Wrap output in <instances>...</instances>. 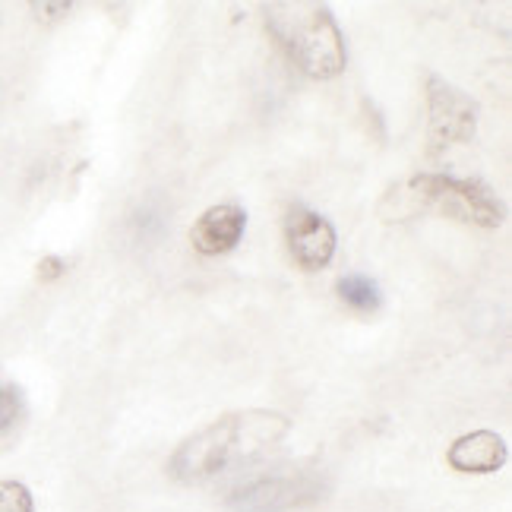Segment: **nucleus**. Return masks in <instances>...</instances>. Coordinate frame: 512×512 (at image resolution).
<instances>
[{"instance_id": "nucleus-1", "label": "nucleus", "mask_w": 512, "mask_h": 512, "mask_svg": "<svg viewBox=\"0 0 512 512\" xmlns=\"http://www.w3.org/2000/svg\"><path fill=\"white\" fill-rule=\"evenodd\" d=\"M291 433V421L279 411H234L219 421H212L200 433L187 437L168 462L171 478L196 484L209 481L231 468L250 465L272 452Z\"/></svg>"}, {"instance_id": "nucleus-2", "label": "nucleus", "mask_w": 512, "mask_h": 512, "mask_svg": "<svg viewBox=\"0 0 512 512\" xmlns=\"http://www.w3.org/2000/svg\"><path fill=\"white\" fill-rule=\"evenodd\" d=\"M421 212H440L446 219L497 228L503 225V206L481 181L449 174H418L392 187L380 203L383 222H408Z\"/></svg>"}, {"instance_id": "nucleus-3", "label": "nucleus", "mask_w": 512, "mask_h": 512, "mask_svg": "<svg viewBox=\"0 0 512 512\" xmlns=\"http://www.w3.org/2000/svg\"><path fill=\"white\" fill-rule=\"evenodd\" d=\"M266 29L313 80H332L348 64L345 35L326 4H272L266 7Z\"/></svg>"}, {"instance_id": "nucleus-4", "label": "nucleus", "mask_w": 512, "mask_h": 512, "mask_svg": "<svg viewBox=\"0 0 512 512\" xmlns=\"http://www.w3.org/2000/svg\"><path fill=\"white\" fill-rule=\"evenodd\" d=\"M326 484L317 471H272L241 484L228 497L234 512H288L323 500Z\"/></svg>"}, {"instance_id": "nucleus-5", "label": "nucleus", "mask_w": 512, "mask_h": 512, "mask_svg": "<svg viewBox=\"0 0 512 512\" xmlns=\"http://www.w3.org/2000/svg\"><path fill=\"white\" fill-rule=\"evenodd\" d=\"M427 140L430 152H443L449 146L471 143L478 130V105L440 76H427Z\"/></svg>"}, {"instance_id": "nucleus-6", "label": "nucleus", "mask_w": 512, "mask_h": 512, "mask_svg": "<svg viewBox=\"0 0 512 512\" xmlns=\"http://www.w3.org/2000/svg\"><path fill=\"white\" fill-rule=\"evenodd\" d=\"M288 250L301 269H326L336 256V228L310 209L288 215Z\"/></svg>"}, {"instance_id": "nucleus-7", "label": "nucleus", "mask_w": 512, "mask_h": 512, "mask_svg": "<svg viewBox=\"0 0 512 512\" xmlns=\"http://www.w3.org/2000/svg\"><path fill=\"white\" fill-rule=\"evenodd\" d=\"M244 228H247V212L234 203H222V206L206 209L200 219H196L190 241L203 256H219V253L234 250V244L244 238Z\"/></svg>"}, {"instance_id": "nucleus-8", "label": "nucleus", "mask_w": 512, "mask_h": 512, "mask_svg": "<svg viewBox=\"0 0 512 512\" xmlns=\"http://www.w3.org/2000/svg\"><path fill=\"white\" fill-rule=\"evenodd\" d=\"M509 459L506 440L494 430H475L465 433L449 446V465L462 475H490L500 471Z\"/></svg>"}, {"instance_id": "nucleus-9", "label": "nucleus", "mask_w": 512, "mask_h": 512, "mask_svg": "<svg viewBox=\"0 0 512 512\" xmlns=\"http://www.w3.org/2000/svg\"><path fill=\"white\" fill-rule=\"evenodd\" d=\"M336 288H339V298L358 313H373L383 304L377 282H370L367 275H345V279H339Z\"/></svg>"}, {"instance_id": "nucleus-10", "label": "nucleus", "mask_w": 512, "mask_h": 512, "mask_svg": "<svg viewBox=\"0 0 512 512\" xmlns=\"http://www.w3.org/2000/svg\"><path fill=\"white\" fill-rule=\"evenodd\" d=\"M0 512H35L32 490L23 481H0Z\"/></svg>"}, {"instance_id": "nucleus-11", "label": "nucleus", "mask_w": 512, "mask_h": 512, "mask_svg": "<svg viewBox=\"0 0 512 512\" xmlns=\"http://www.w3.org/2000/svg\"><path fill=\"white\" fill-rule=\"evenodd\" d=\"M23 415V392L16 386H0V433H7Z\"/></svg>"}, {"instance_id": "nucleus-12", "label": "nucleus", "mask_w": 512, "mask_h": 512, "mask_svg": "<svg viewBox=\"0 0 512 512\" xmlns=\"http://www.w3.org/2000/svg\"><path fill=\"white\" fill-rule=\"evenodd\" d=\"M67 269V263L61 260V256H45L42 263H38V282H54L61 279Z\"/></svg>"}, {"instance_id": "nucleus-13", "label": "nucleus", "mask_w": 512, "mask_h": 512, "mask_svg": "<svg viewBox=\"0 0 512 512\" xmlns=\"http://www.w3.org/2000/svg\"><path fill=\"white\" fill-rule=\"evenodd\" d=\"M32 13H45L42 19H61L70 13V4H32Z\"/></svg>"}]
</instances>
